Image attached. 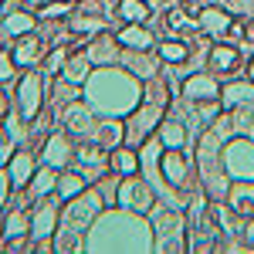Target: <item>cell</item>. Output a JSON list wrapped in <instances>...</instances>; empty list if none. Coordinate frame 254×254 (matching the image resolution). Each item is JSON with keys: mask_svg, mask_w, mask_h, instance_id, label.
I'll use <instances>...</instances> for the list:
<instances>
[{"mask_svg": "<svg viewBox=\"0 0 254 254\" xmlns=\"http://www.w3.org/2000/svg\"><path fill=\"white\" fill-rule=\"evenodd\" d=\"M156 251V234L146 214L105 207L85 231V251Z\"/></svg>", "mask_w": 254, "mask_h": 254, "instance_id": "1", "label": "cell"}, {"mask_svg": "<svg viewBox=\"0 0 254 254\" xmlns=\"http://www.w3.org/2000/svg\"><path fill=\"white\" fill-rule=\"evenodd\" d=\"M81 98L95 116L126 119L142 102V78L122 64H105L88 75V81L81 85Z\"/></svg>", "mask_w": 254, "mask_h": 254, "instance_id": "2", "label": "cell"}, {"mask_svg": "<svg viewBox=\"0 0 254 254\" xmlns=\"http://www.w3.org/2000/svg\"><path fill=\"white\" fill-rule=\"evenodd\" d=\"M105 210V200L98 193L95 187L88 190H81L78 196H71V200H64V210H61V224L58 231H55V251H81L85 248V231L92 227V220Z\"/></svg>", "mask_w": 254, "mask_h": 254, "instance_id": "3", "label": "cell"}, {"mask_svg": "<svg viewBox=\"0 0 254 254\" xmlns=\"http://www.w3.org/2000/svg\"><path fill=\"white\" fill-rule=\"evenodd\" d=\"M149 224L156 234V251H187V217L180 214V207H153Z\"/></svg>", "mask_w": 254, "mask_h": 254, "instance_id": "4", "label": "cell"}, {"mask_svg": "<svg viewBox=\"0 0 254 254\" xmlns=\"http://www.w3.org/2000/svg\"><path fill=\"white\" fill-rule=\"evenodd\" d=\"M220 170L227 180H254V139L251 136H234L224 139L220 146Z\"/></svg>", "mask_w": 254, "mask_h": 254, "instance_id": "5", "label": "cell"}, {"mask_svg": "<svg viewBox=\"0 0 254 254\" xmlns=\"http://www.w3.org/2000/svg\"><path fill=\"white\" fill-rule=\"evenodd\" d=\"M163 116H166V105L142 98L136 109L126 116V142H129V146H142L149 136H156Z\"/></svg>", "mask_w": 254, "mask_h": 254, "instance_id": "6", "label": "cell"}, {"mask_svg": "<svg viewBox=\"0 0 254 254\" xmlns=\"http://www.w3.org/2000/svg\"><path fill=\"white\" fill-rule=\"evenodd\" d=\"M116 207H126V210H136V214H149L156 207V190L149 187L146 176H122L119 180V196H116Z\"/></svg>", "mask_w": 254, "mask_h": 254, "instance_id": "7", "label": "cell"}, {"mask_svg": "<svg viewBox=\"0 0 254 254\" xmlns=\"http://www.w3.org/2000/svg\"><path fill=\"white\" fill-rule=\"evenodd\" d=\"M71 163H75V170H78L85 180H92V183H98L102 176L109 173V153H105L98 142H92V139H78Z\"/></svg>", "mask_w": 254, "mask_h": 254, "instance_id": "8", "label": "cell"}, {"mask_svg": "<svg viewBox=\"0 0 254 254\" xmlns=\"http://www.w3.org/2000/svg\"><path fill=\"white\" fill-rule=\"evenodd\" d=\"M58 224H61L58 193L34 200V210H31V241H51L55 231H58Z\"/></svg>", "mask_w": 254, "mask_h": 254, "instance_id": "9", "label": "cell"}, {"mask_svg": "<svg viewBox=\"0 0 254 254\" xmlns=\"http://www.w3.org/2000/svg\"><path fill=\"white\" fill-rule=\"evenodd\" d=\"M95 122L98 116L85 105V98H75V102H68V105H61V112H58V126H64V132L71 139H88L92 136V129H95Z\"/></svg>", "mask_w": 254, "mask_h": 254, "instance_id": "10", "label": "cell"}, {"mask_svg": "<svg viewBox=\"0 0 254 254\" xmlns=\"http://www.w3.org/2000/svg\"><path fill=\"white\" fill-rule=\"evenodd\" d=\"M17 109L20 116L31 119L44 109V71H24L17 81Z\"/></svg>", "mask_w": 254, "mask_h": 254, "instance_id": "11", "label": "cell"}, {"mask_svg": "<svg viewBox=\"0 0 254 254\" xmlns=\"http://www.w3.org/2000/svg\"><path fill=\"white\" fill-rule=\"evenodd\" d=\"M180 98H187V102H220V78L214 71H193L180 85Z\"/></svg>", "mask_w": 254, "mask_h": 254, "instance_id": "12", "label": "cell"}, {"mask_svg": "<svg viewBox=\"0 0 254 254\" xmlns=\"http://www.w3.org/2000/svg\"><path fill=\"white\" fill-rule=\"evenodd\" d=\"M71 156H75V142H71V136L64 129L61 132H51V136L44 139V146H41V163H48L55 170H68L71 166Z\"/></svg>", "mask_w": 254, "mask_h": 254, "instance_id": "13", "label": "cell"}, {"mask_svg": "<svg viewBox=\"0 0 254 254\" xmlns=\"http://www.w3.org/2000/svg\"><path fill=\"white\" fill-rule=\"evenodd\" d=\"M159 170H163V180L173 187L176 193L187 190V180H190V159L183 156V149H163V156H159Z\"/></svg>", "mask_w": 254, "mask_h": 254, "instance_id": "14", "label": "cell"}, {"mask_svg": "<svg viewBox=\"0 0 254 254\" xmlns=\"http://www.w3.org/2000/svg\"><path fill=\"white\" fill-rule=\"evenodd\" d=\"M85 55L88 61L95 64V68H105V64H119L122 61V44H119L116 34H95V41H88L85 44Z\"/></svg>", "mask_w": 254, "mask_h": 254, "instance_id": "15", "label": "cell"}, {"mask_svg": "<svg viewBox=\"0 0 254 254\" xmlns=\"http://www.w3.org/2000/svg\"><path fill=\"white\" fill-rule=\"evenodd\" d=\"M196 24H200V31L210 34V38H227V31H231L234 17H231L227 7H220V3H207V7L196 10Z\"/></svg>", "mask_w": 254, "mask_h": 254, "instance_id": "16", "label": "cell"}, {"mask_svg": "<svg viewBox=\"0 0 254 254\" xmlns=\"http://www.w3.org/2000/svg\"><path fill=\"white\" fill-rule=\"evenodd\" d=\"M92 142H98L102 149H116V146H122L126 142V119H116V116H98L95 129H92Z\"/></svg>", "mask_w": 254, "mask_h": 254, "instance_id": "17", "label": "cell"}, {"mask_svg": "<svg viewBox=\"0 0 254 254\" xmlns=\"http://www.w3.org/2000/svg\"><path fill=\"white\" fill-rule=\"evenodd\" d=\"M10 55H14V61H17V68H34V64H41L44 55H48V41L38 38V34L31 31V34L17 38V44H14Z\"/></svg>", "mask_w": 254, "mask_h": 254, "instance_id": "18", "label": "cell"}, {"mask_svg": "<svg viewBox=\"0 0 254 254\" xmlns=\"http://www.w3.org/2000/svg\"><path fill=\"white\" fill-rule=\"evenodd\" d=\"M241 68V48L237 44H214L207 51V71H214L217 78L220 75H231Z\"/></svg>", "mask_w": 254, "mask_h": 254, "instance_id": "19", "label": "cell"}, {"mask_svg": "<svg viewBox=\"0 0 254 254\" xmlns=\"http://www.w3.org/2000/svg\"><path fill=\"white\" fill-rule=\"evenodd\" d=\"M122 68H129L136 78H142V81H149V78H156L159 75V55H153V51H126L122 48V61H119Z\"/></svg>", "mask_w": 254, "mask_h": 254, "instance_id": "20", "label": "cell"}, {"mask_svg": "<svg viewBox=\"0 0 254 254\" xmlns=\"http://www.w3.org/2000/svg\"><path fill=\"white\" fill-rule=\"evenodd\" d=\"M241 105H254V81H227L220 85V109L224 112H234Z\"/></svg>", "mask_w": 254, "mask_h": 254, "instance_id": "21", "label": "cell"}, {"mask_svg": "<svg viewBox=\"0 0 254 254\" xmlns=\"http://www.w3.org/2000/svg\"><path fill=\"white\" fill-rule=\"evenodd\" d=\"M227 207L234 210L241 220L254 217V180H234L227 190Z\"/></svg>", "mask_w": 254, "mask_h": 254, "instance_id": "22", "label": "cell"}, {"mask_svg": "<svg viewBox=\"0 0 254 254\" xmlns=\"http://www.w3.org/2000/svg\"><path fill=\"white\" fill-rule=\"evenodd\" d=\"M116 38L126 51H153L156 48V38H153V31L146 24H122Z\"/></svg>", "mask_w": 254, "mask_h": 254, "instance_id": "23", "label": "cell"}, {"mask_svg": "<svg viewBox=\"0 0 254 254\" xmlns=\"http://www.w3.org/2000/svg\"><path fill=\"white\" fill-rule=\"evenodd\" d=\"M3 170H7V176H10L14 193H24V187L31 183V176H34V170H38V163H34V156H31V153H20V149H17Z\"/></svg>", "mask_w": 254, "mask_h": 254, "instance_id": "24", "label": "cell"}, {"mask_svg": "<svg viewBox=\"0 0 254 254\" xmlns=\"http://www.w3.org/2000/svg\"><path fill=\"white\" fill-rule=\"evenodd\" d=\"M156 139L163 142V149H183L187 146V122L180 116H163V122H159V129H156Z\"/></svg>", "mask_w": 254, "mask_h": 254, "instance_id": "25", "label": "cell"}, {"mask_svg": "<svg viewBox=\"0 0 254 254\" xmlns=\"http://www.w3.org/2000/svg\"><path fill=\"white\" fill-rule=\"evenodd\" d=\"M58 173H61V170L48 166V163H41L38 170H34V176H31V183L24 187L27 200H41V196H51V193H55V187H58Z\"/></svg>", "mask_w": 254, "mask_h": 254, "instance_id": "26", "label": "cell"}, {"mask_svg": "<svg viewBox=\"0 0 254 254\" xmlns=\"http://www.w3.org/2000/svg\"><path fill=\"white\" fill-rule=\"evenodd\" d=\"M163 24H166V31H170V34H176V38L200 31V24H196V14H193V10H187L183 3L170 7V10L163 14Z\"/></svg>", "mask_w": 254, "mask_h": 254, "instance_id": "27", "label": "cell"}, {"mask_svg": "<svg viewBox=\"0 0 254 254\" xmlns=\"http://www.w3.org/2000/svg\"><path fill=\"white\" fill-rule=\"evenodd\" d=\"M109 170H112L116 176H132V173H139V149H132L129 142L116 146V149L109 153Z\"/></svg>", "mask_w": 254, "mask_h": 254, "instance_id": "28", "label": "cell"}, {"mask_svg": "<svg viewBox=\"0 0 254 254\" xmlns=\"http://www.w3.org/2000/svg\"><path fill=\"white\" fill-rule=\"evenodd\" d=\"M0 31L7 38H24L31 31H38V17H31L27 10H10V14H0Z\"/></svg>", "mask_w": 254, "mask_h": 254, "instance_id": "29", "label": "cell"}, {"mask_svg": "<svg viewBox=\"0 0 254 254\" xmlns=\"http://www.w3.org/2000/svg\"><path fill=\"white\" fill-rule=\"evenodd\" d=\"M68 31L78 34V38H95L105 31V17L102 14H92V10H71V20H68Z\"/></svg>", "mask_w": 254, "mask_h": 254, "instance_id": "30", "label": "cell"}, {"mask_svg": "<svg viewBox=\"0 0 254 254\" xmlns=\"http://www.w3.org/2000/svg\"><path fill=\"white\" fill-rule=\"evenodd\" d=\"M156 55H159L163 64H187V61H190V41L170 34L166 41H159V44H156Z\"/></svg>", "mask_w": 254, "mask_h": 254, "instance_id": "31", "label": "cell"}, {"mask_svg": "<svg viewBox=\"0 0 254 254\" xmlns=\"http://www.w3.org/2000/svg\"><path fill=\"white\" fill-rule=\"evenodd\" d=\"M92 61H88V55H85V48L81 51H71L68 55V61H64V68H61V78H68L71 85H85L88 81V75H92Z\"/></svg>", "mask_w": 254, "mask_h": 254, "instance_id": "32", "label": "cell"}, {"mask_svg": "<svg viewBox=\"0 0 254 254\" xmlns=\"http://www.w3.org/2000/svg\"><path fill=\"white\" fill-rule=\"evenodd\" d=\"M116 14L122 24H146L153 17V7H149V0H119Z\"/></svg>", "mask_w": 254, "mask_h": 254, "instance_id": "33", "label": "cell"}, {"mask_svg": "<svg viewBox=\"0 0 254 254\" xmlns=\"http://www.w3.org/2000/svg\"><path fill=\"white\" fill-rule=\"evenodd\" d=\"M85 187H88V180H85L78 170H61V173H58V187H55V193H58V200L64 203V200L78 196Z\"/></svg>", "mask_w": 254, "mask_h": 254, "instance_id": "34", "label": "cell"}, {"mask_svg": "<svg viewBox=\"0 0 254 254\" xmlns=\"http://www.w3.org/2000/svg\"><path fill=\"white\" fill-rule=\"evenodd\" d=\"M3 237H31V210L14 207L3 217Z\"/></svg>", "mask_w": 254, "mask_h": 254, "instance_id": "35", "label": "cell"}, {"mask_svg": "<svg viewBox=\"0 0 254 254\" xmlns=\"http://www.w3.org/2000/svg\"><path fill=\"white\" fill-rule=\"evenodd\" d=\"M0 126H3V136L14 139L17 146H20V139L27 136V119L20 116V109H17V112H7V116L0 119Z\"/></svg>", "mask_w": 254, "mask_h": 254, "instance_id": "36", "label": "cell"}, {"mask_svg": "<svg viewBox=\"0 0 254 254\" xmlns=\"http://www.w3.org/2000/svg\"><path fill=\"white\" fill-rule=\"evenodd\" d=\"M68 48L64 44H58V48H51L48 55H44V61H41V68H44V75H51V78H58L61 75V68H64V61H68Z\"/></svg>", "mask_w": 254, "mask_h": 254, "instance_id": "37", "label": "cell"}, {"mask_svg": "<svg viewBox=\"0 0 254 254\" xmlns=\"http://www.w3.org/2000/svg\"><path fill=\"white\" fill-rule=\"evenodd\" d=\"M71 7L68 0H51V3H41L38 7V20H61V17H71Z\"/></svg>", "mask_w": 254, "mask_h": 254, "instance_id": "38", "label": "cell"}, {"mask_svg": "<svg viewBox=\"0 0 254 254\" xmlns=\"http://www.w3.org/2000/svg\"><path fill=\"white\" fill-rule=\"evenodd\" d=\"M75 98H81V85H71L68 78H55V105H68V102H75Z\"/></svg>", "mask_w": 254, "mask_h": 254, "instance_id": "39", "label": "cell"}, {"mask_svg": "<svg viewBox=\"0 0 254 254\" xmlns=\"http://www.w3.org/2000/svg\"><path fill=\"white\" fill-rule=\"evenodd\" d=\"M119 180H122V176H116L112 173V170H109V173L102 176V180H98V193H102V200H105V207H116V196H119Z\"/></svg>", "mask_w": 254, "mask_h": 254, "instance_id": "40", "label": "cell"}, {"mask_svg": "<svg viewBox=\"0 0 254 254\" xmlns=\"http://www.w3.org/2000/svg\"><path fill=\"white\" fill-rule=\"evenodd\" d=\"M14 68H17V61L10 51H0V85H7V81L14 78Z\"/></svg>", "mask_w": 254, "mask_h": 254, "instance_id": "41", "label": "cell"}, {"mask_svg": "<svg viewBox=\"0 0 254 254\" xmlns=\"http://www.w3.org/2000/svg\"><path fill=\"white\" fill-rule=\"evenodd\" d=\"M14 193V187H10V176H7V170H0V210L7 207V196Z\"/></svg>", "mask_w": 254, "mask_h": 254, "instance_id": "42", "label": "cell"}, {"mask_svg": "<svg viewBox=\"0 0 254 254\" xmlns=\"http://www.w3.org/2000/svg\"><path fill=\"white\" fill-rule=\"evenodd\" d=\"M14 153H17V142H14V139H3V142H0V166H7Z\"/></svg>", "mask_w": 254, "mask_h": 254, "instance_id": "43", "label": "cell"}, {"mask_svg": "<svg viewBox=\"0 0 254 254\" xmlns=\"http://www.w3.org/2000/svg\"><path fill=\"white\" fill-rule=\"evenodd\" d=\"M241 234H244V241H248V248H254V217H244Z\"/></svg>", "mask_w": 254, "mask_h": 254, "instance_id": "44", "label": "cell"}, {"mask_svg": "<svg viewBox=\"0 0 254 254\" xmlns=\"http://www.w3.org/2000/svg\"><path fill=\"white\" fill-rule=\"evenodd\" d=\"M7 112H10V98H7V92H3V88H0V119L7 116Z\"/></svg>", "mask_w": 254, "mask_h": 254, "instance_id": "45", "label": "cell"}, {"mask_svg": "<svg viewBox=\"0 0 254 254\" xmlns=\"http://www.w3.org/2000/svg\"><path fill=\"white\" fill-rule=\"evenodd\" d=\"M248 78L254 81V55H251V61H248Z\"/></svg>", "mask_w": 254, "mask_h": 254, "instance_id": "46", "label": "cell"}, {"mask_svg": "<svg viewBox=\"0 0 254 254\" xmlns=\"http://www.w3.org/2000/svg\"><path fill=\"white\" fill-rule=\"evenodd\" d=\"M244 34H248V38L254 41V20H251V24H248V27H244Z\"/></svg>", "mask_w": 254, "mask_h": 254, "instance_id": "47", "label": "cell"}, {"mask_svg": "<svg viewBox=\"0 0 254 254\" xmlns=\"http://www.w3.org/2000/svg\"><path fill=\"white\" fill-rule=\"evenodd\" d=\"M0 237H3V217H0Z\"/></svg>", "mask_w": 254, "mask_h": 254, "instance_id": "48", "label": "cell"}, {"mask_svg": "<svg viewBox=\"0 0 254 254\" xmlns=\"http://www.w3.org/2000/svg\"><path fill=\"white\" fill-rule=\"evenodd\" d=\"M68 3H85V0H68Z\"/></svg>", "mask_w": 254, "mask_h": 254, "instance_id": "49", "label": "cell"}, {"mask_svg": "<svg viewBox=\"0 0 254 254\" xmlns=\"http://www.w3.org/2000/svg\"><path fill=\"white\" fill-rule=\"evenodd\" d=\"M251 251H254V248H251Z\"/></svg>", "mask_w": 254, "mask_h": 254, "instance_id": "50", "label": "cell"}]
</instances>
